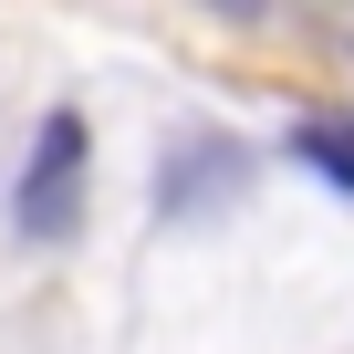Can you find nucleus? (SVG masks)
Returning a JSON list of instances; mask_svg holds the SVG:
<instances>
[{"label": "nucleus", "mask_w": 354, "mask_h": 354, "mask_svg": "<svg viewBox=\"0 0 354 354\" xmlns=\"http://www.w3.org/2000/svg\"><path fill=\"white\" fill-rule=\"evenodd\" d=\"M292 156H302V167H323L333 188H354V125H344V115H313V125L292 136Z\"/></svg>", "instance_id": "nucleus-2"}, {"label": "nucleus", "mask_w": 354, "mask_h": 354, "mask_svg": "<svg viewBox=\"0 0 354 354\" xmlns=\"http://www.w3.org/2000/svg\"><path fill=\"white\" fill-rule=\"evenodd\" d=\"M84 156H94L84 115H73V104H63V115H42V136H32V167H21V188H11V219H21V240H73V219H84Z\"/></svg>", "instance_id": "nucleus-1"}]
</instances>
